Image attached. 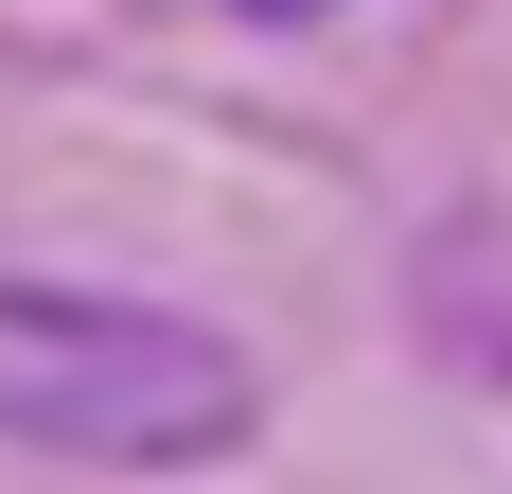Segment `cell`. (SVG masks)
<instances>
[{
  "label": "cell",
  "mask_w": 512,
  "mask_h": 494,
  "mask_svg": "<svg viewBox=\"0 0 512 494\" xmlns=\"http://www.w3.org/2000/svg\"><path fill=\"white\" fill-rule=\"evenodd\" d=\"M265 424V371L177 300L106 283H0V442L89 459V477H195Z\"/></svg>",
  "instance_id": "obj_1"
},
{
  "label": "cell",
  "mask_w": 512,
  "mask_h": 494,
  "mask_svg": "<svg viewBox=\"0 0 512 494\" xmlns=\"http://www.w3.org/2000/svg\"><path fill=\"white\" fill-rule=\"evenodd\" d=\"M230 18H248V36H318L336 0H230Z\"/></svg>",
  "instance_id": "obj_2"
}]
</instances>
